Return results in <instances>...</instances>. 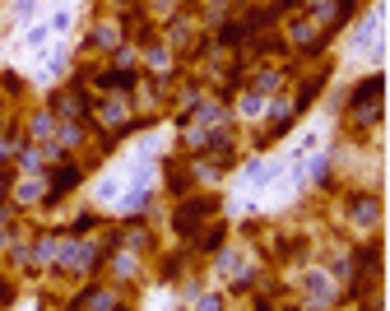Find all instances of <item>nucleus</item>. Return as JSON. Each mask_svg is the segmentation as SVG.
Instances as JSON below:
<instances>
[{
	"label": "nucleus",
	"instance_id": "obj_9",
	"mask_svg": "<svg viewBox=\"0 0 390 311\" xmlns=\"http://www.w3.org/2000/svg\"><path fill=\"white\" fill-rule=\"evenodd\" d=\"M56 107L66 111V121H79V116H84V102H79L75 93H61V98H56Z\"/></svg>",
	"mask_w": 390,
	"mask_h": 311
},
{
	"label": "nucleus",
	"instance_id": "obj_5",
	"mask_svg": "<svg viewBox=\"0 0 390 311\" xmlns=\"http://www.w3.org/2000/svg\"><path fill=\"white\" fill-rule=\"evenodd\" d=\"M84 307L89 311H116V293L111 288H93L89 298H84Z\"/></svg>",
	"mask_w": 390,
	"mask_h": 311
},
{
	"label": "nucleus",
	"instance_id": "obj_2",
	"mask_svg": "<svg viewBox=\"0 0 390 311\" xmlns=\"http://www.w3.org/2000/svg\"><path fill=\"white\" fill-rule=\"evenodd\" d=\"M377 214H381L377 195H358V200H353V223H358V228H372V223H377Z\"/></svg>",
	"mask_w": 390,
	"mask_h": 311
},
{
	"label": "nucleus",
	"instance_id": "obj_14",
	"mask_svg": "<svg viewBox=\"0 0 390 311\" xmlns=\"http://www.w3.org/2000/svg\"><path fill=\"white\" fill-rule=\"evenodd\" d=\"M312 33H316L312 23H293V42H307V37H312Z\"/></svg>",
	"mask_w": 390,
	"mask_h": 311
},
{
	"label": "nucleus",
	"instance_id": "obj_1",
	"mask_svg": "<svg viewBox=\"0 0 390 311\" xmlns=\"http://www.w3.org/2000/svg\"><path fill=\"white\" fill-rule=\"evenodd\" d=\"M377 28H381V19H377V14H367L362 28H358V37H353V51L358 56H377Z\"/></svg>",
	"mask_w": 390,
	"mask_h": 311
},
{
	"label": "nucleus",
	"instance_id": "obj_11",
	"mask_svg": "<svg viewBox=\"0 0 390 311\" xmlns=\"http://www.w3.org/2000/svg\"><path fill=\"white\" fill-rule=\"evenodd\" d=\"M47 37H51V28H47V23H42V28H28L23 47H33V51H42V47H47Z\"/></svg>",
	"mask_w": 390,
	"mask_h": 311
},
{
	"label": "nucleus",
	"instance_id": "obj_10",
	"mask_svg": "<svg viewBox=\"0 0 390 311\" xmlns=\"http://www.w3.org/2000/svg\"><path fill=\"white\" fill-rule=\"evenodd\" d=\"M37 19V0H19L14 5V23H33Z\"/></svg>",
	"mask_w": 390,
	"mask_h": 311
},
{
	"label": "nucleus",
	"instance_id": "obj_4",
	"mask_svg": "<svg viewBox=\"0 0 390 311\" xmlns=\"http://www.w3.org/2000/svg\"><path fill=\"white\" fill-rule=\"evenodd\" d=\"M381 98V75H372V79H362V89H353V98H348V107H367V102H377Z\"/></svg>",
	"mask_w": 390,
	"mask_h": 311
},
{
	"label": "nucleus",
	"instance_id": "obj_8",
	"mask_svg": "<svg viewBox=\"0 0 390 311\" xmlns=\"http://www.w3.org/2000/svg\"><path fill=\"white\" fill-rule=\"evenodd\" d=\"M205 209H209V200H190V205H186V209H181V214H177V228H181V233H190V219H200V214H205Z\"/></svg>",
	"mask_w": 390,
	"mask_h": 311
},
{
	"label": "nucleus",
	"instance_id": "obj_7",
	"mask_svg": "<svg viewBox=\"0 0 390 311\" xmlns=\"http://www.w3.org/2000/svg\"><path fill=\"white\" fill-rule=\"evenodd\" d=\"M75 181H79V167H61V172H51V190L56 195H66Z\"/></svg>",
	"mask_w": 390,
	"mask_h": 311
},
{
	"label": "nucleus",
	"instance_id": "obj_16",
	"mask_svg": "<svg viewBox=\"0 0 390 311\" xmlns=\"http://www.w3.org/2000/svg\"><path fill=\"white\" fill-rule=\"evenodd\" d=\"M307 5H312V14H321L325 5H330V0H307Z\"/></svg>",
	"mask_w": 390,
	"mask_h": 311
},
{
	"label": "nucleus",
	"instance_id": "obj_13",
	"mask_svg": "<svg viewBox=\"0 0 390 311\" xmlns=\"http://www.w3.org/2000/svg\"><path fill=\"white\" fill-rule=\"evenodd\" d=\"M260 107H265V98H260V93H246V98H242V111H260Z\"/></svg>",
	"mask_w": 390,
	"mask_h": 311
},
{
	"label": "nucleus",
	"instance_id": "obj_3",
	"mask_svg": "<svg viewBox=\"0 0 390 311\" xmlns=\"http://www.w3.org/2000/svg\"><path fill=\"white\" fill-rule=\"evenodd\" d=\"M93 47H102V51H111V47H116V42H121V28H116V23H111V19H102V23H93Z\"/></svg>",
	"mask_w": 390,
	"mask_h": 311
},
{
	"label": "nucleus",
	"instance_id": "obj_12",
	"mask_svg": "<svg viewBox=\"0 0 390 311\" xmlns=\"http://www.w3.org/2000/svg\"><path fill=\"white\" fill-rule=\"evenodd\" d=\"M47 28H51V33H66L70 28V10H56L51 19H47Z\"/></svg>",
	"mask_w": 390,
	"mask_h": 311
},
{
	"label": "nucleus",
	"instance_id": "obj_6",
	"mask_svg": "<svg viewBox=\"0 0 390 311\" xmlns=\"http://www.w3.org/2000/svg\"><path fill=\"white\" fill-rule=\"evenodd\" d=\"M126 111H130V107H126V98H111L107 107L98 111V121H102V126H121V121H126Z\"/></svg>",
	"mask_w": 390,
	"mask_h": 311
},
{
	"label": "nucleus",
	"instance_id": "obj_15",
	"mask_svg": "<svg viewBox=\"0 0 390 311\" xmlns=\"http://www.w3.org/2000/svg\"><path fill=\"white\" fill-rule=\"evenodd\" d=\"M195 311H223V307H219V298H200V307H195Z\"/></svg>",
	"mask_w": 390,
	"mask_h": 311
}]
</instances>
